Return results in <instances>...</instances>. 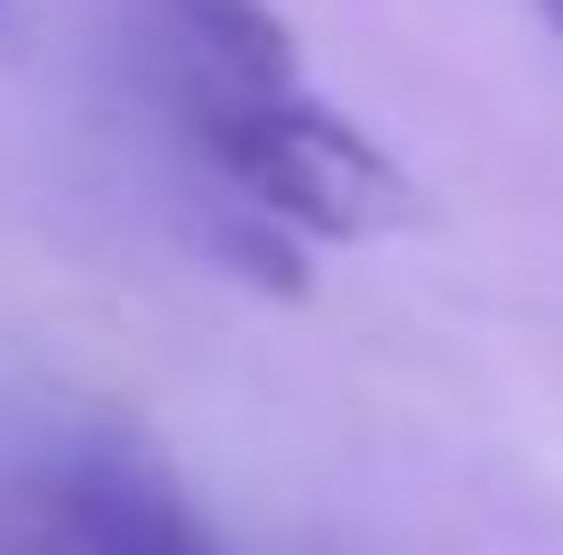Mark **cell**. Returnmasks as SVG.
<instances>
[{"instance_id": "obj_1", "label": "cell", "mask_w": 563, "mask_h": 555, "mask_svg": "<svg viewBox=\"0 0 563 555\" xmlns=\"http://www.w3.org/2000/svg\"><path fill=\"white\" fill-rule=\"evenodd\" d=\"M185 139L213 157V176L241 204H260L268 222L305 231V241H379V231H397L416 214L407 167L369 130H351L333 102H314V92L222 111V121H203Z\"/></svg>"}, {"instance_id": "obj_4", "label": "cell", "mask_w": 563, "mask_h": 555, "mask_svg": "<svg viewBox=\"0 0 563 555\" xmlns=\"http://www.w3.org/2000/svg\"><path fill=\"white\" fill-rule=\"evenodd\" d=\"M536 10H545V19H554V37H563V0H536Z\"/></svg>"}, {"instance_id": "obj_3", "label": "cell", "mask_w": 563, "mask_h": 555, "mask_svg": "<svg viewBox=\"0 0 563 555\" xmlns=\"http://www.w3.org/2000/svg\"><path fill=\"white\" fill-rule=\"evenodd\" d=\"M46 537L56 555H231L195 509L176 500V481L139 472V463H65L46 481Z\"/></svg>"}, {"instance_id": "obj_2", "label": "cell", "mask_w": 563, "mask_h": 555, "mask_svg": "<svg viewBox=\"0 0 563 555\" xmlns=\"http://www.w3.org/2000/svg\"><path fill=\"white\" fill-rule=\"evenodd\" d=\"M130 29H139V56H148V75L176 102L185 130L305 92L296 37L268 0H130Z\"/></svg>"}]
</instances>
